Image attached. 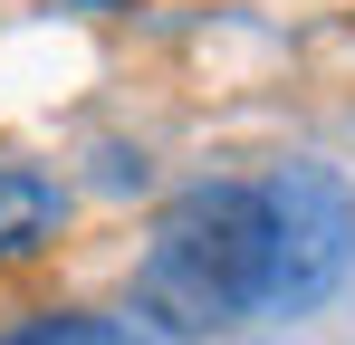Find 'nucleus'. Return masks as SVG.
<instances>
[{
  "instance_id": "2",
  "label": "nucleus",
  "mask_w": 355,
  "mask_h": 345,
  "mask_svg": "<svg viewBox=\"0 0 355 345\" xmlns=\"http://www.w3.org/2000/svg\"><path fill=\"white\" fill-rule=\"evenodd\" d=\"M259 211H269V297H259V317H307L355 269V202L327 163H269Z\"/></svg>"
},
{
  "instance_id": "3",
  "label": "nucleus",
  "mask_w": 355,
  "mask_h": 345,
  "mask_svg": "<svg viewBox=\"0 0 355 345\" xmlns=\"http://www.w3.org/2000/svg\"><path fill=\"white\" fill-rule=\"evenodd\" d=\"M67 240V182L29 163H0V269H29Z\"/></svg>"
},
{
  "instance_id": "4",
  "label": "nucleus",
  "mask_w": 355,
  "mask_h": 345,
  "mask_svg": "<svg viewBox=\"0 0 355 345\" xmlns=\"http://www.w3.org/2000/svg\"><path fill=\"white\" fill-rule=\"evenodd\" d=\"M0 345H154L135 317H96V307H49L29 326H10Z\"/></svg>"
},
{
  "instance_id": "5",
  "label": "nucleus",
  "mask_w": 355,
  "mask_h": 345,
  "mask_svg": "<svg viewBox=\"0 0 355 345\" xmlns=\"http://www.w3.org/2000/svg\"><path fill=\"white\" fill-rule=\"evenodd\" d=\"M67 10H116V0H67Z\"/></svg>"
},
{
  "instance_id": "1",
  "label": "nucleus",
  "mask_w": 355,
  "mask_h": 345,
  "mask_svg": "<svg viewBox=\"0 0 355 345\" xmlns=\"http://www.w3.org/2000/svg\"><path fill=\"white\" fill-rule=\"evenodd\" d=\"M269 297V211L259 182H192L164 202V221L135 259V317H154L164 336H211L259 317Z\"/></svg>"
}]
</instances>
